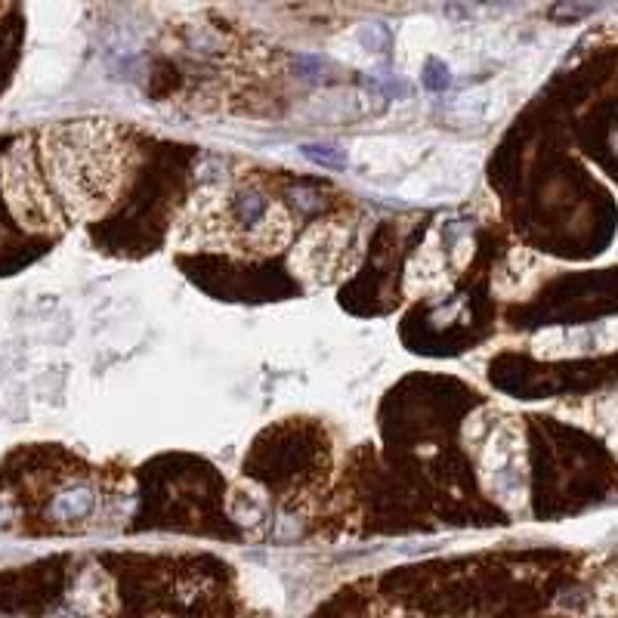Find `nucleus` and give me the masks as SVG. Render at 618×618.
Wrapping results in <instances>:
<instances>
[{"label":"nucleus","instance_id":"1","mask_svg":"<svg viewBox=\"0 0 618 618\" xmlns=\"http://www.w3.org/2000/svg\"><path fill=\"white\" fill-rule=\"evenodd\" d=\"M34 143L62 217L90 223L109 214L130 170V146L115 124L65 121L47 127Z\"/></svg>","mask_w":618,"mask_h":618},{"label":"nucleus","instance_id":"2","mask_svg":"<svg viewBox=\"0 0 618 618\" xmlns=\"http://www.w3.org/2000/svg\"><path fill=\"white\" fill-rule=\"evenodd\" d=\"M483 421V411L467 418L464 439L476 455L479 479L486 492L507 510H520L529 495V464H526V430L513 418Z\"/></svg>","mask_w":618,"mask_h":618},{"label":"nucleus","instance_id":"3","mask_svg":"<svg viewBox=\"0 0 618 618\" xmlns=\"http://www.w3.org/2000/svg\"><path fill=\"white\" fill-rule=\"evenodd\" d=\"M362 257V226L331 217L309 226L291 248V272L306 288H328L350 276Z\"/></svg>","mask_w":618,"mask_h":618},{"label":"nucleus","instance_id":"4","mask_svg":"<svg viewBox=\"0 0 618 618\" xmlns=\"http://www.w3.org/2000/svg\"><path fill=\"white\" fill-rule=\"evenodd\" d=\"M0 183H4L7 208L22 229L50 235L65 226V217L44 180L38 152H34V136H25V140L13 143V149L4 155Z\"/></svg>","mask_w":618,"mask_h":618},{"label":"nucleus","instance_id":"5","mask_svg":"<svg viewBox=\"0 0 618 618\" xmlns=\"http://www.w3.org/2000/svg\"><path fill=\"white\" fill-rule=\"evenodd\" d=\"M229 254H276L291 245L294 217L282 201L260 189H232L226 198Z\"/></svg>","mask_w":618,"mask_h":618},{"label":"nucleus","instance_id":"6","mask_svg":"<svg viewBox=\"0 0 618 618\" xmlns=\"http://www.w3.org/2000/svg\"><path fill=\"white\" fill-rule=\"evenodd\" d=\"M479 167H483V149L473 146V143L436 146L393 189L405 201H418V204L458 201L473 189V183L479 177Z\"/></svg>","mask_w":618,"mask_h":618},{"label":"nucleus","instance_id":"7","mask_svg":"<svg viewBox=\"0 0 618 618\" xmlns=\"http://www.w3.org/2000/svg\"><path fill=\"white\" fill-rule=\"evenodd\" d=\"M473 257V235L470 226L449 220L439 223L427 242L411 257L408 272H405V294L421 297V294H439L452 285V279L467 266Z\"/></svg>","mask_w":618,"mask_h":618},{"label":"nucleus","instance_id":"8","mask_svg":"<svg viewBox=\"0 0 618 618\" xmlns=\"http://www.w3.org/2000/svg\"><path fill=\"white\" fill-rule=\"evenodd\" d=\"M433 140L421 133H377V136H359L347 149V164L356 174L374 180V183H402L411 170L421 164V158L430 152Z\"/></svg>","mask_w":618,"mask_h":618},{"label":"nucleus","instance_id":"9","mask_svg":"<svg viewBox=\"0 0 618 618\" xmlns=\"http://www.w3.org/2000/svg\"><path fill=\"white\" fill-rule=\"evenodd\" d=\"M78 53L72 50V41L65 44H41L22 65V93L31 99L56 96L75 75Z\"/></svg>","mask_w":618,"mask_h":618},{"label":"nucleus","instance_id":"10","mask_svg":"<svg viewBox=\"0 0 618 618\" xmlns=\"http://www.w3.org/2000/svg\"><path fill=\"white\" fill-rule=\"evenodd\" d=\"M615 347V322L603 319L591 328H547L532 337V353L538 359H566L585 353H609Z\"/></svg>","mask_w":618,"mask_h":618},{"label":"nucleus","instance_id":"11","mask_svg":"<svg viewBox=\"0 0 618 618\" xmlns=\"http://www.w3.org/2000/svg\"><path fill=\"white\" fill-rule=\"evenodd\" d=\"M445 38H449V28H445L436 16H411L399 25L393 53L396 65L405 75H415L421 68L442 50Z\"/></svg>","mask_w":618,"mask_h":618},{"label":"nucleus","instance_id":"12","mask_svg":"<svg viewBox=\"0 0 618 618\" xmlns=\"http://www.w3.org/2000/svg\"><path fill=\"white\" fill-rule=\"evenodd\" d=\"M513 106V90L507 81H486L452 99L449 118L461 127H489L498 124Z\"/></svg>","mask_w":618,"mask_h":618},{"label":"nucleus","instance_id":"13","mask_svg":"<svg viewBox=\"0 0 618 618\" xmlns=\"http://www.w3.org/2000/svg\"><path fill=\"white\" fill-rule=\"evenodd\" d=\"M374 112V96L356 87H334L325 93H316L313 99H306V106L300 109V118L309 124H353L362 121Z\"/></svg>","mask_w":618,"mask_h":618},{"label":"nucleus","instance_id":"14","mask_svg":"<svg viewBox=\"0 0 618 618\" xmlns=\"http://www.w3.org/2000/svg\"><path fill=\"white\" fill-rule=\"evenodd\" d=\"M387 50H390V34L377 22H359L331 44V53L347 59L350 65H371L377 59H384Z\"/></svg>","mask_w":618,"mask_h":618},{"label":"nucleus","instance_id":"15","mask_svg":"<svg viewBox=\"0 0 618 618\" xmlns=\"http://www.w3.org/2000/svg\"><path fill=\"white\" fill-rule=\"evenodd\" d=\"M72 612H78L81 618H102L112 606H115V588H112V578L90 566L78 575L75 588H72V600H68Z\"/></svg>","mask_w":618,"mask_h":618},{"label":"nucleus","instance_id":"16","mask_svg":"<svg viewBox=\"0 0 618 618\" xmlns=\"http://www.w3.org/2000/svg\"><path fill=\"white\" fill-rule=\"evenodd\" d=\"M81 19V7L75 4H41L31 7V31L41 44H65Z\"/></svg>","mask_w":618,"mask_h":618},{"label":"nucleus","instance_id":"17","mask_svg":"<svg viewBox=\"0 0 618 618\" xmlns=\"http://www.w3.org/2000/svg\"><path fill=\"white\" fill-rule=\"evenodd\" d=\"M99 504V492L87 483H75V486H65L53 504H50V513L56 523H84L87 517H93V510Z\"/></svg>","mask_w":618,"mask_h":618},{"label":"nucleus","instance_id":"18","mask_svg":"<svg viewBox=\"0 0 618 618\" xmlns=\"http://www.w3.org/2000/svg\"><path fill=\"white\" fill-rule=\"evenodd\" d=\"M266 513V498L263 492H257L254 486H248L245 492H235L232 498V517L242 526H254L260 523V517Z\"/></svg>","mask_w":618,"mask_h":618}]
</instances>
